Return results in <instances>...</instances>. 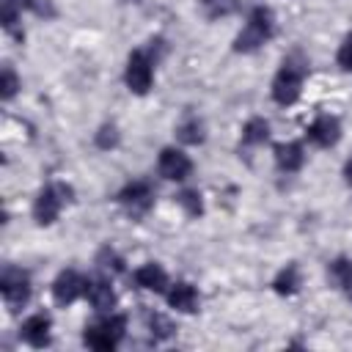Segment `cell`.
<instances>
[{"instance_id": "1", "label": "cell", "mask_w": 352, "mask_h": 352, "mask_svg": "<svg viewBox=\"0 0 352 352\" xmlns=\"http://www.w3.org/2000/svg\"><path fill=\"white\" fill-rule=\"evenodd\" d=\"M270 36H272V14H270V8L258 6V8L250 11L248 25H245V30L236 36L234 47H236L239 52H253V50H258Z\"/></svg>"}, {"instance_id": "2", "label": "cell", "mask_w": 352, "mask_h": 352, "mask_svg": "<svg viewBox=\"0 0 352 352\" xmlns=\"http://www.w3.org/2000/svg\"><path fill=\"white\" fill-rule=\"evenodd\" d=\"M124 327H126V319L118 316V314H110L107 319L91 324V327L85 330L82 341H85L91 349H96V352H110V349H116V344L121 341Z\"/></svg>"}, {"instance_id": "3", "label": "cell", "mask_w": 352, "mask_h": 352, "mask_svg": "<svg viewBox=\"0 0 352 352\" xmlns=\"http://www.w3.org/2000/svg\"><path fill=\"white\" fill-rule=\"evenodd\" d=\"M302 74H305L302 66H294L292 60H286L283 69H280V72L275 74V80H272V99H275L278 104H292V102L300 96Z\"/></svg>"}, {"instance_id": "4", "label": "cell", "mask_w": 352, "mask_h": 352, "mask_svg": "<svg viewBox=\"0 0 352 352\" xmlns=\"http://www.w3.org/2000/svg\"><path fill=\"white\" fill-rule=\"evenodd\" d=\"M63 201H72V187H69V184H52V187L41 190L38 198H36V206H33L36 220H38L41 226H50V223L58 217Z\"/></svg>"}, {"instance_id": "5", "label": "cell", "mask_w": 352, "mask_h": 352, "mask_svg": "<svg viewBox=\"0 0 352 352\" xmlns=\"http://www.w3.org/2000/svg\"><path fill=\"white\" fill-rule=\"evenodd\" d=\"M0 292H3L6 305L11 311H16L30 297V280L19 267H6L3 275H0Z\"/></svg>"}, {"instance_id": "6", "label": "cell", "mask_w": 352, "mask_h": 352, "mask_svg": "<svg viewBox=\"0 0 352 352\" xmlns=\"http://www.w3.org/2000/svg\"><path fill=\"white\" fill-rule=\"evenodd\" d=\"M126 85H129V91H135V94H146L148 88H151V77H154V72H151V58L146 55V52H132L129 55V60H126Z\"/></svg>"}, {"instance_id": "7", "label": "cell", "mask_w": 352, "mask_h": 352, "mask_svg": "<svg viewBox=\"0 0 352 352\" xmlns=\"http://www.w3.org/2000/svg\"><path fill=\"white\" fill-rule=\"evenodd\" d=\"M190 170H192V162H190V157L184 151H179V148H162V154H160V173L165 179L182 182V179L190 176Z\"/></svg>"}, {"instance_id": "8", "label": "cell", "mask_w": 352, "mask_h": 352, "mask_svg": "<svg viewBox=\"0 0 352 352\" xmlns=\"http://www.w3.org/2000/svg\"><path fill=\"white\" fill-rule=\"evenodd\" d=\"M82 292H85V280H82L74 270H63V272L55 278V283H52V297H55V302H60V305L74 302Z\"/></svg>"}, {"instance_id": "9", "label": "cell", "mask_w": 352, "mask_h": 352, "mask_svg": "<svg viewBox=\"0 0 352 352\" xmlns=\"http://www.w3.org/2000/svg\"><path fill=\"white\" fill-rule=\"evenodd\" d=\"M151 198H154V192H151V187H148L146 182H132V184H126V187L118 192V201H121L132 214L146 212V209L151 206Z\"/></svg>"}, {"instance_id": "10", "label": "cell", "mask_w": 352, "mask_h": 352, "mask_svg": "<svg viewBox=\"0 0 352 352\" xmlns=\"http://www.w3.org/2000/svg\"><path fill=\"white\" fill-rule=\"evenodd\" d=\"M308 138H311L316 146L327 148V146H333V143L341 138V126H338V121H336L333 116H319V118L308 126Z\"/></svg>"}, {"instance_id": "11", "label": "cell", "mask_w": 352, "mask_h": 352, "mask_svg": "<svg viewBox=\"0 0 352 352\" xmlns=\"http://www.w3.org/2000/svg\"><path fill=\"white\" fill-rule=\"evenodd\" d=\"M19 333H22V338H25L30 346H44V344L50 341V316L36 314V316L25 319L22 327H19Z\"/></svg>"}, {"instance_id": "12", "label": "cell", "mask_w": 352, "mask_h": 352, "mask_svg": "<svg viewBox=\"0 0 352 352\" xmlns=\"http://www.w3.org/2000/svg\"><path fill=\"white\" fill-rule=\"evenodd\" d=\"M85 297L96 311H113L116 308V292L107 280H91L85 283Z\"/></svg>"}, {"instance_id": "13", "label": "cell", "mask_w": 352, "mask_h": 352, "mask_svg": "<svg viewBox=\"0 0 352 352\" xmlns=\"http://www.w3.org/2000/svg\"><path fill=\"white\" fill-rule=\"evenodd\" d=\"M168 305L182 311V314H195L198 311V292L190 283H176L168 292Z\"/></svg>"}, {"instance_id": "14", "label": "cell", "mask_w": 352, "mask_h": 352, "mask_svg": "<svg viewBox=\"0 0 352 352\" xmlns=\"http://www.w3.org/2000/svg\"><path fill=\"white\" fill-rule=\"evenodd\" d=\"M135 283L140 286V289H148V292H165V286H168V275H165V270L160 267V264H143L138 272H135Z\"/></svg>"}, {"instance_id": "15", "label": "cell", "mask_w": 352, "mask_h": 352, "mask_svg": "<svg viewBox=\"0 0 352 352\" xmlns=\"http://www.w3.org/2000/svg\"><path fill=\"white\" fill-rule=\"evenodd\" d=\"M302 160H305V154H302L300 143H280V146H275V162H278L280 170H289V173L300 170Z\"/></svg>"}, {"instance_id": "16", "label": "cell", "mask_w": 352, "mask_h": 352, "mask_svg": "<svg viewBox=\"0 0 352 352\" xmlns=\"http://www.w3.org/2000/svg\"><path fill=\"white\" fill-rule=\"evenodd\" d=\"M330 275L346 294H352V258H336L330 264Z\"/></svg>"}, {"instance_id": "17", "label": "cell", "mask_w": 352, "mask_h": 352, "mask_svg": "<svg viewBox=\"0 0 352 352\" xmlns=\"http://www.w3.org/2000/svg\"><path fill=\"white\" fill-rule=\"evenodd\" d=\"M96 264H99V270H102V272H110V275L124 272V258H121L116 250H110V248H102V250H99Z\"/></svg>"}, {"instance_id": "18", "label": "cell", "mask_w": 352, "mask_h": 352, "mask_svg": "<svg viewBox=\"0 0 352 352\" xmlns=\"http://www.w3.org/2000/svg\"><path fill=\"white\" fill-rule=\"evenodd\" d=\"M297 283H300V278H297V267L294 264H289L286 270H280V275L275 278V292L278 294H294L297 292Z\"/></svg>"}, {"instance_id": "19", "label": "cell", "mask_w": 352, "mask_h": 352, "mask_svg": "<svg viewBox=\"0 0 352 352\" xmlns=\"http://www.w3.org/2000/svg\"><path fill=\"white\" fill-rule=\"evenodd\" d=\"M267 135H270V124H267L264 118H250V121L245 124V132H242L245 143H264Z\"/></svg>"}, {"instance_id": "20", "label": "cell", "mask_w": 352, "mask_h": 352, "mask_svg": "<svg viewBox=\"0 0 352 352\" xmlns=\"http://www.w3.org/2000/svg\"><path fill=\"white\" fill-rule=\"evenodd\" d=\"M179 140L182 143H201L204 140V124L198 118H187L179 126Z\"/></svg>"}, {"instance_id": "21", "label": "cell", "mask_w": 352, "mask_h": 352, "mask_svg": "<svg viewBox=\"0 0 352 352\" xmlns=\"http://www.w3.org/2000/svg\"><path fill=\"white\" fill-rule=\"evenodd\" d=\"M179 204H182V209H184L190 217H198V214L204 212L201 195H198L195 190H184V192H179Z\"/></svg>"}, {"instance_id": "22", "label": "cell", "mask_w": 352, "mask_h": 352, "mask_svg": "<svg viewBox=\"0 0 352 352\" xmlns=\"http://www.w3.org/2000/svg\"><path fill=\"white\" fill-rule=\"evenodd\" d=\"M118 143V129L113 124H104L99 132H96V146L99 148H113Z\"/></svg>"}, {"instance_id": "23", "label": "cell", "mask_w": 352, "mask_h": 352, "mask_svg": "<svg viewBox=\"0 0 352 352\" xmlns=\"http://www.w3.org/2000/svg\"><path fill=\"white\" fill-rule=\"evenodd\" d=\"M148 324H151V333L160 336V338H168L173 333V324L162 314H148Z\"/></svg>"}, {"instance_id": "24", "label": "cell", "mask_w": 352, "mask_h": 352, "mask_svg": "<svg viewBox=\"0 0 352 352\" xmlns=\"http://www.w3.org/2000/svg\"><path fill=\"white\" fill-rule=\"evenodd\" d=\"M204 8L209 16H217V14L223 16V14L234 11V0H204Z\"/></svg>"}, {"instance_id": "25", "label": "cell", "mask_w": 352, "mask_h": 352, "mask_svg": "<svg viewBox=\"0 0 352 352\" xmlns=\"http://www.w3.org/2000/svg\"><path fill=\"white\" fill-rule=\"evenodd\" d=\"M0 88H3V99H11L16 94V88H19V80H16V74L8 66L3 69V85Z\"/></svg>"}, {"instance_id": "26", "label": "cell", "mask_w": 352, "mask_h": 352, "mask_svg": "<svg viewBox=\"0 0 352 352\" xmlns=\"http://www.w3.org/2000/svg\"><path fill=\"white\" fill-rule=\"evenodd\" d=\"M338 63L352 72V33L344 38V44H341V50H338Z\"/></svg>"}, {"instance_id": "27", "label": "cell", "mask_w": 352, "mask_h": 352, "mask_svg": "<svg viewBox=\"0 0 352 352\" xmlns=\"http://www.w3.org/2000/svg\"><path fill=\"white\" fill-rule=\"evenodd\" d=\"M6 6H14L16 11H22V8H33L36 6V0H3Z\"/></svg>"}, {"instance_id": "28", "label": "cell", "mask_w": 352, "mask_h": 352, "mask_svg": "<svg viewBox=\"0 0 352 352\" xmlns=\"http://www.w3.org/2000/svg\"><path fill=\"white\" fill-rule=\"evenodd\" d=\"M344 173H346V179H349V182H352V160H349V162H346V168H344Z\"/></svg>"}]
</instances>
